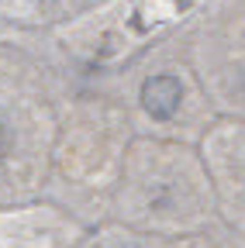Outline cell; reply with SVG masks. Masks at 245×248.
I'll return each mask as SVG.
<instances>
[{
    "instance_id": "cell-1",
    "label": "cell",
    "mask_w": 245,
    "mask_h": 248,
    "mask_svg": "<svg viewBox=\"0 0 245 248\" xmlns=\"http://www.w3.org/2000/svg\"><path fill=\"white\" fill-rule=\"evenodd\" d=\"M183 86L176 76H148L142 83V107L156 117V121H169L180 107Z\"/></svg>"
},
{
    "instance_id": "cell-2",
    "label": "cell",
    "mask_w": 245,
    "mask_h": 248,
    "mask_svg": "<svg viewBox=\"0 0 245 248\" xmlns=\"http://www.w3.org/2000/svg\"><path fill=\"white\" fill-rule=\"evenodd\" d=\"M0 152H4V124H0Z\"/></svg>"
}]
</instances>
